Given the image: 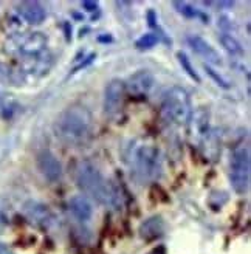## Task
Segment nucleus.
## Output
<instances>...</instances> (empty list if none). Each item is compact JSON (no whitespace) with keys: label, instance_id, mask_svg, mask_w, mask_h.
Here are the masks:
<instances>
[{"label":"nucleus","instance_id":"f257e3e1","mask_svg":"<svg viewBox=\"0 0 251 254\" xmlns=\"http://www.w3.org/2000/svg\"><path fill=\"white\" fill-rule=\"evenodd\" d=\"M74 182L82 195L93 198L109 208H118L121 205L117 188L104 179L103 172L90 160H81L74 171Z\"/></svg>","mask_w":251,"mask_h":254},{"label":"nucleus","instance_id":"f03ea898","mask_svg":"<svg viewBox=\"0 0 251 254\" xmlns=\"http://www.w3.org/2000/svg\"><path fill=\"white\" fill-rule=\"evenodd\" d=\"M93 129V117L90 110L73 104L64 109L55 121V133L61 143L68 147H76L84 144L90 138Z\"/></svg>","mask_w":251,"mask_h":254},{"label":"nucleus","instance_id":"7ed1b4c3","mask_svg":"<svg viewBox=\"0 0 251 254\" xmlns=\"http://www.w3.org/2000/svg\"><path fill=\"white\" fill-rule=\"evenodd\" d=\"M47 36L41 31H31V33H14L5 41V53L9 56L19 59L36 56L48 48Z\"/></svg>","mask_w":251,"mask_h":254},{"label":"nucleus","instance_id":"20e7f679","mask_svg":"<svg viewBox=\"0 0 251 254\" xmlns=\"http://www.w3.org/2000/svg\"><path fill=\"white\" fill-rule=\"evenodd\" d=\"M161 113L165 120L174 124H188L191 121L192 106L191 98L182 87H171L163 96Z\"/></svg>","mask_w":251,"mask_h":254},{"label":"nucleus","instance_id":"39448f33","mask_svg":"<svg viewBox=\"0 0 251 254\" xmlns=\"http://www.w3.org/2000/svg\"><path fill=\"white\" fill-rule=\"evenodd\" d=\"M251 177V157L247 146L236 147L230 160V182L237 194H247L250 189Z\"/></svg>","mask_w":251,"mask_h":254},{"label":"nucleus","instance_id":"423d86ee","mask_svg":"<svg viewBox=\"0 0 251 254\" xmlns=\"http://www.w3.org/2000/svg\"><path fill=\"white\" fill-rule=\"evenodd\" d=\"M135 179L140 183L155 182L161 175V157L155 146H141L135 154Z\"/></svg>","mask_w":251,"mask_h":254},{"label":"nucleus","instance_id":"0eeeda50","mask_svg":"<svg viewBox=\"0 0 251 254\" xmlns=\"http://www.w3.org/2000/svg\"><path fill=\"white\" fill-rule=\"evenodd\" d=\"M19 64V70L27 76V79L30 81L33 79H39L42 76H45L53 67V55L52 52L47 48L45 52L36 55V56H30V58H23L17 61Z\"/></svg>","mask_w":251,"mask_h":254},{"label":"nucleus","instance_id":"6e6552de","mask_svg":"<svg viewBox=\"0 0 251 254\" xmlns=\"http://www.w3.org/2000/svg\"><path fill=\"white\" fill-rule=\"evenodd\" d=\"M126 93V82L121 79H112L104 88V112L107 117H117L124 106Z\"/></svg>","mask_w":251,"mask_h":254},{"label":"nucleus","instance_id":"1a4fd4ad","mask_svg":"<svg viewBox=\"0 0 251 254\" xmlns=\"http://www.w3.org/2000/svg\"><path fill=\"white\" fill-rule=\"evenodd\" d=\"M23 214L31 225L42 228V230H48V228L55 223V214L47 205H44L41 201L28 200L23 205Z\"/></svg>","mask_w":251,"mask_h":254},{"label":"nucleus","instance_id":"9d476101","mask_svg":"<svg viewBox=\"0 0 251 254\" xmlns=\"http://www.w3.org/2000/svg\"><path fill=\"white\" fill-rule=\"evenodd\" d=\"M37 169L50 183H56L62 177V164L58 157L50 150H42L37 155Z\"/></svg>","mask_w":251,"mask_h":254},{"label":"nucleus","instance_id":"9b49d317","mask_svg":"<svg viewBox=\"0 0 251 254\" xmlns=\"http://www.w3.org/2000/svg\"><path fill=\"white\" fill-rule=\"evenodd\" d=\"M186 42L192 48V52L197 53L200 58H203L206 61V65H220L222 59L219 56V53L216 52L214 47H211L209 42H206L203 37H200L197 34H191L186 37Z\"/></svg>","mask_w":251,"mask_h":254},{"label":"nucleus","instance_id":"f8f14e48","mask_svg":"<svg viewBox=\"0 0 251 254\" xmlns=\"http://www.w3.org/2000/svg\"><path fill=\"white\" fill-rule=\"evenodd\" d=\"M154 84H155V78L152 73L149 70H138L129 78L126 88L135 96H146L152 90Z\"/></svg>","mask_w":251,"mask_h":254},{"label":"nucleus","instance_id":"ddd939ff","mask_svg":"<svg viewBox=\"0 0 251 254\" xmlns=\"http://www.w3.org/2000/svg\"><path fill=\"white\" fill-rule=\"evenodd\" d=\"M17 14L28 25H41L47 17V11L39 2H20Z\"/></svg>","mask_w":251,"mask_h":254},{"label":"nucleus","instance_id":"4468645a","mask_svg":"<svg viewBox=\"0 0 251 254\" xmlns=\"http://www.w3.org/2000/svg\"><path fill=\"white\" fill-rule=\"evenodd\" d=\"M68 208L71 214L74 215V219H78L79 222H87L92 219L93 215V205L90 198H87L85 195H73L68 201Z\"/></svg>","mask_w":251,"mask_h":254},{"label":"nucleus","instance_id":"2eb2a0df","mask_svg":"<svg viewBox=\"0 0 251 254\" xmlns=\"http://www.w3.org/2000/svg\"><path fill=\"white\" fill-rule=\"evenodd\" d=\"M27 82V76L19 70V67H14L6 62H0V84L9 87H20Z\"/></svg>","mask_w":251,"mask_h":254},{"label":"nucleus","instance_id":"dca6fc26","mask_svg":"<svg viewBox=\"0 0 251 254\" xmlns=\"http://www.w3.org/2000/svg\"><path fill=\"white\" fill-rule=\"evenodd\" d=\"M163 231H165V220H163L161 215H152L140 226V236L144 240H154L160 237Z\"/></svg>","mask_w":251,"mask_h":254},{"label":"nucleus","instance_id":"f3484780","mask_svg":"<svg viewBox=\"0 0 251 254\" xmlns=\"http://www.w3.org/2000/svg\"><path fill=\"white\" fill-rule=\"evenodd\" d=\"M191 120L194 121V127L198 135H208L209 130V113L205 107H200L195 110V113L191 115Z\"/></svg>","mask_w":251,"mask_h":254},{"label":"nucleus","instance_id":"a211bd4d","mask_svg":"<svg viewBox=\"0 0 251 254\" xmlns=\"http://www.w3.org/2000/svg\"><path fill=\"white\" fill-rule=\"evenodd\" d=\"M219 39H220L222 47L227 50L230 55H244V48H242L241 42L230 33H222Z\"/></svg>","mask_w":251,"mask_h":254},{"label":"nucleus","instance_id":"6ab92c4d","mask_svg":"<svg viewBox=\"0 0 251 254\" xmlns=\"http://www.w3.org/2000/svg\"><path fill=\"white\" fill-rule=\"evenodd\" d=\"M177 59H179V62H180V65H182L183 71H186V74L189 76V78H191L192 81L200 82V76H198L197 71L194 70V67H192V64H191L189 58H188V55H186L185 52H179V53H177Z\"/></svg>","mask_w":251,"mask_h":254},{"label":"nucleus","instance_id":"aec40b11","mask_svg":"<svg viewBox=\"0 0 251 254\" xmlns=\"http://www.w3.org/2000/svg\"><path fill=\"white\" fill-rule=\"evenodd\" d=\"M174 8L177 9V12L186 19H194V17H202V12H200L195 6L186 3V2H174Z\"/></svg>","mask_w":251,"mask_h":254},{"label":"nucleus","instance_id":"412c9836","mask_svg":"<svg viewBox=\"0 0 251 254\" xmlns=\"http://www.w3.org/2000/svg\"><path fill=\"white\" fill-rule=\"evenodd\" d=\"M158 44V34L155 33H146L143 34L140 39H136L135 47L138 50H150Z\"/></svg>","mask_w":251,"mask_h":254},{"label":"nucleus","instance_id":"4be33fe9","mask_svg":"<svg viewBox=\"0 0 251 254\" xmlns=\"http://www.w3.org/2000/svg\"><path fill=\"white\" fill-rule=\"evenodd\" d=\"M8 212H9V201L5 197L0 195V233H2L9 223Z\"/></svg>","mask_w":251,"mask_h":254},{"label":"nucleus","instance_id":"5701e85b","mask_svg":"<svg viewBox=\"0 0 251 254\" xmlns=\"http://www.w3.org/2000/svg\"><path fill=\"white\" fill-rule=\"evenodd\" d=\"M228 194L225 192V190H214V192H211V195H209V200L208 201H214L216 200V203H212V205H209L212 209L214 211H219L225 203L228 201Z\"/></svg>","mask_w":251,"mask_h":254},{"label":"nucleus","instance_id":"b1692460","mask_svg":"<svg viewBox=\"0 0 251 254\" xmlns=\"http://www.w3.org/2000/svg\"><path fill=\"white\" fill-rule=\"evenodd\" d=\"M205 71L209 74V78H211L212 81H214L219 87L225 88V90H228V88L231 87V85H230V82H228L227 79H225L222 74H219V73H217L214 68H212L211 65H206V64H205Z\"/></svg>","mask_w":251,"mask_h":254},{"label":"nucleus","instance_id":"393cba45","mask_svg":"<svg viewBox=\"0 0 251 254\" xmlns=\"http://www.w3.org/2000/svg\"><path fill=\"white\" fill-rule=\"evenodd\" d=\"M147 22H149V27H152V28L157 27V14L154 9L147 11Z\"/></svg>","mask_w":251,"mask_h":254},{"label":"nucleus","instance_id":"a878e982","mask_svg":"<svg viewBox=\"0 0 251 254\" xmlns=\"http://www.w3.org/2000/svg\"><path fill=\"white\" fill-rule=\"evenodd\" d=\"M82 8L85 11H89V12H93L98 9V2H90V0H85V2H82Z\"/></svg>","mask_w":251,"mask_h":254},{"label":"nucleus","instance_id":"bb28decb","mask_svg":"<svg viewBox=\"0 0 251 254\" xmlns=\"http://www.w3.org/2000/svg\"><path fill=\"white\" fill-rule=\"evenodd\" d=\"M0 254H14V251H12L6 244L0 242Z\"/></svg>","mask_w":251,"mask_h":254},{"label":"nucleus","instance_id":"cd10ccee","mask_svg":"<svg viewBox=\"0 0 251 254\" xmlns=\"http://www.w3.org/2000/svg\"><path fill=\"white\" fill-rule=\"evenodd\" d=\"M147 254H166V248L163 247V245H160V247L154 248L152 251H149Z\"/></svg>","mask_w":251,"mask_h":254},{"label":"nucleus","instance_id":"c85d7f7f","mask_svg":"<svg viewBox=\"0 0 251 254\" xmlns=\"http://www.w3.org/2000/svg\"><path fill=\"white\" fill-rule=\"evenodd\" d=\"M99 41H101V42H110L112 37L110 36H101V37H99Z\"/></svg>","mask_w":251,"mask_h":254},{"label":"nucleus","instance_id":"c756f323","mask_svg":"<svg viewBox=\"0 0 251 254\" xmlns=\"http://www.w3.org/2000/svg\"><path fill=\"white\" fill-rule=\"evenodd\" d=\"M0 104H2V95H0Z\"/></svg>","mask_w":251,"mask_h":254}]
</instances>
